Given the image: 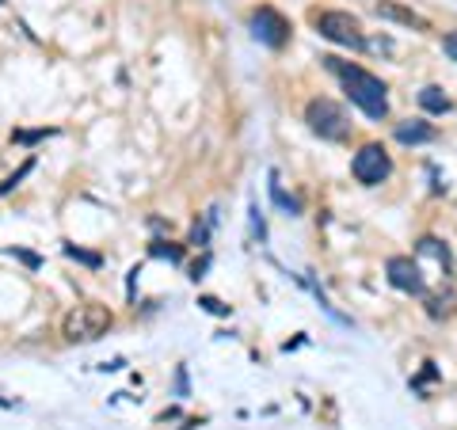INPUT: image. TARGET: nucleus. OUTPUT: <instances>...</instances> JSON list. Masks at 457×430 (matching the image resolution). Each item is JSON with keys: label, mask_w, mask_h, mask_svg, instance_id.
I'll use <instances>...</instances> for the list:
<instances>
[{"label": "nucleus", "mask_w": 457, "mask_h": 430, "mask_svg": "<svg viewBox=\"0 0 457 430\" xmlns=\"http://www.w3.org/2000/svg\"><path fill=\"white\" fill-rule=\"evenodd\" d=\"M324 65L335 72V77L343 80V88H347L351 103L362 110L366 118H374V122H381V118L389 115V88L385 80L374 77V72H366L362 65H351V61H339V58H324Z\"/></svg>", "instance_id": "nucleus-1"}, {"label": "nucleus", "mask_w": 457, "mask_h": 430, "mask_svg": "<svg viewBox=\"0 0 457 430\" xmlns=\"http://www.w3.org/2000/svg\"><path fill=\"white\" fill-rule=\"evenodd\" d=\"M111 324H115L111 308L88 301V305H77V308H69V312H65L61 335L69 343H96V339H104V335L111 331Z\"/></svg>", "instance_id": "nucleus-2"}, {"label": "nucleus", "mask_w": 457, "mask_h": 430, "mask_svg": "<svg viewBox=\"0 0 457 430\" xmlns=\"http://www.w3.org/2000/svg\"><path fill=\"white\" fill-rule=\"evenodd\" d=\"M313 27H316V34H320V39H328L335 46H347V50H362V46H366L362 23L354 20L351 12H339V8L313 12Z\"/></svg>", "instance_id": "nucleus-3"}, {"label": "nucleus", "mask_w": 457, "mask_h": 430, "mask_svg": "<svg viewBox=\"0 0 457 430\" xmlns=\"http://www.w3.org/2000/svg\"><path fill=\"white\" fill-rule=\"evenodd\" d=\"M305 122L316 137H324V141H347L351 137V122L347 115H343L339 103L332 99H309V107H305Z\"/></svg>", "instance_id": "nucleus-4"}, {"label": "nucleus", "mask_w": 457, "mask_h": 430, "mask_svg": "<svg viewBox=\"0 0 457 430\" xmlns=\"http://www.w3.org/2000/svg\"><path fill=\"white\" fill-rule=\"evenodd\" d=\"M351 175H354L358 183H366V186L385 183L389 175H393V160H389L385 145H377V141L362 145L358 153L351 156Z\"/></svg>", "instance_id": "nucleus-5"}, {"label": "nucleus", "mask_w": 457, "mask_h": 430, "mask_svg": "<svg viewBox=\"0 0 457 430\" xmlns=\"http://www.w3.org/2000/svg\"><path fill=\"white\" fill-rule=\"evenodd\" d=\"M251 34H256V42L270 46V50H282L290 42V20L282 12H275L270 4H263L251 12Z\"/></svg>", "instance_id": "nucleus-6"}, {"label": "nucleus", "mask_w": 457, "mask_h": 430, "mask_svg": "<svg viewBox=\"0 0 457 430\" xmlns=\"http://www.w3.org/2000/svg\"><path fill=\"white\" fill-rule=\"evenodd\" d=\"M385 274H389V282H393L396 289H404V293H423L427 282H423V274H419V267L412 263L408 255H393L385 263Z\"/></svg>", "instance_id": "nucleus-7"}, {"label": "nucleus", "mask_w": 457, "mask_h": 430, "mask_svg": "<svg viewBox=\"0 0 457 430\" xmlns=\"http://www.w3.org/2000/svg\"><path fill=\"white\" fill-rule=\"evenodd\" d=\"M374 15H377V20H389V23H400V27H415V31H427V20H419L412 8L396 4V0H377V4H374Z\"/></svg>", "instance_id": "nucleus-8"}, {"label": "nucleus", "mask_w": 457, "mask_h": 430, "mask_svg": "<svg viewBox=\"0 0 457 430\" xmlns=\"http://www.w3.org/2000/svg\"><path fill=\"white\" fill-rule=\"evenodd\" d=\"M393 134H396L400 145H427V141L438 137V129L431 122H423V118H408V122H396Z\"/></svg>", "instance_id": "nucleus-9"}, {"label": "nucleus", "mask_w": 457, "mask_h": 430, "mask_svg": "<svg viewBox=\"0 0 457 430\" xmlns=\"http://www.w3.org/2000/svg\"><path fill=\"white\" fill-rule=\"evenodd\" d=\"M419 107H423L427 115H446V110H450L453 103H450V96H446V91L438 88V84H427V88L419 91Z\"/></svg>", "instance_id": "nucleus-10"}, {"label": "nucleus", "mask_w": 457, "mask_h": 430, "mask_svg": "<svg viewBox=\"0 0 457 430\" xmlns=\"http://www.w3.org/2000/svg\"><path fill=\"white\" fill-rule=\"evenodd\" d=\"M149 255L168 259V263H180V259H183V248L172 244V240H153V244H149Z\"/></svg>", "instance_id": "nucleus-11"}, {"label": "nucleus", "mask_w": 457, "mask_h": 430, "mask_svg": "<svg viewBox=\"0 0 457 430\" xmlns=\"http://www.w3.org/2000/svg\"><path fill=\"white\" fill-rule=\"evenodd\" d=\"M65 255L77 259V263H84V267H104V259H99L96 251H84V248H77V244H65Z\"/></svg>", "instance_id": "nucleus-12"}, {"label": "nucleus", "mask_w": 457, "mask_h": 430, "mask_svg": "<svg viewBox=\"0 0 457 430\" xmlns=\"http://www.w3.org/2000/svg\"><path fill=\"white\" fill-rule=\"evenodd\" d=\"M54 129H15L12 134V141H20V145H35V141H42V137H50Z\"/></svg>", "instance_id": "nucleus-13"}, {"label": "nucleus", "mask_w": 457, "mask_h": 430, "mask_svg": "<svg viewBox=\"0 0 457 430\" xmlns=\"http://www.w3.org/2000/svg\"><path fill=\"white\" fill-rule=\"evenodd\" d=\"M31 167H35V160H27V164L20 167V172H15V175H8V179H4V183H0V194H12V191H15V186H20V183H23V175H27V172H31Z\"/></svg>", "instance_id": "nucleus-14"}, {"label": "nucleus", "mask_w": 457, "mask_h": 430, "mask_svg": "<svg viewBox=\"0 0 457 430\" xmlns=\"http://www.w3.org/2000/svg\"><path fill=\"white\" fill-rule=\"evenodd\" d=\"M199 308H206L210 316H229V305L218 301V297H199Z\"/></svg>", "instance_id": "nucleus-15"}, {"label": "nucleus", "mask_w": 457, "mask_h": 430, "mask_svg": "<svg viewBox=\"0 0 457 430\" xmlns=\"http://www.w3.org/2000/svg\"><path fill=\"white\" fill-rule=\"evenodd\" d=\"M12 255H15V259H23V263H27V267H31V270H39V267H42V259H39V255H35V251H23V248H12Z\"/></svg>", "instance_id": "nucleus-16"}, {"label": "nucleus", "mask_w": 457, "mask_h": 430, "mask_svg": "<svg viewBox=\"0 0 457 430\" xmlns=\"http://www.w3.org/2000/svg\"><path fill=\"white\" fill-rule=\"evenodd\" d=\"M442 50H446V58H450V61H457V31L442 34Z\"/></svg>", "instance_id": "nucleus-17"}, {"label": "nucleus", "mask_w": 457, "mask_h": 430, "mask_svg": "<svg viewBox=\"0 0 457 430\" xmlns=\"http://www.w3.org/2000/svg\"><path fill=\"white\" fill-rule=\"evenodd\" d=\"M175 392H180V396H187V369H175Z\"/></svg>", "instance_id": "nucleus-18"}, {"label": "nucleus", "mask_w": 457, "mask_h": 430, "mask_svg": "<svg viewBox=\"0 0 457 430\" xmlns=\"http://www.w3.org/2000/svg\"><path fill=\"white\" fill-rule=\"evenodd\" d=\"M191 240H194V244H206V225H194Z\"/></svg>", "instance_id": "nucleus-19"}, {"label": "nucleus", "mask_w": 457, "mask_h": 430, "mask_svg": "<svg viewBox=\"0 0 457 430\" xmlns=\"http://www.w3.org/2000/svg\"><path fill=\"white\" fill-rule=\"evenodd\" d=\"M123 366H126V362H123V358H115V362H104L99 369H104V373H115V369H123Z\"/></svg>", "instance_id": "nucleus-20"}, {"label": "nucleus", "mask_w": 457, "mask_h": 430, "mask_svg": "<svg viewBox=\"0 0 457 430\" xmlns=\"http://www.w3.org/2000/svg\"><path fill=\"white\" fill-rule=\"evenodd\" d=\"M8 407H12V400H4V396H0V411H8Z\"/></svg>", "instance_id": "nucleus-21"}]
</instances>
